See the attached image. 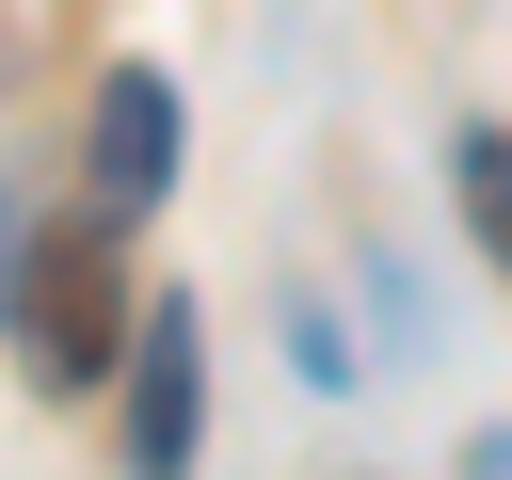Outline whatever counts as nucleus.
I'll return each instance as SVG.
<instances>
[{"label": "nucleus", "instance_id": "3", "mask_svg": "<svg viewBox=\"0 0 512 480\" xmlns=\"http://www.w3.org/2000/svg\"><path fill=\"white\" fill-rule=\"evenodd\" d=\"M80 192H96L112 224H144V208L176 192V80H160V64H112V80H96V128H80Z\"/></svg>", "mask_w": 512, "mask_h": 480}, {"label": "nucleus", "instance_id": "6", "mask_svg": "<svg viewBox=\"0 0 512 480\" xmlns=\"http://www.w3.org/2000/svg\"><path fill=\"white\" fill-rule=\"evenodd\" d=\"M0 304H16V208H0Z\"/></svg>", "mask_w": 512, "mask_h": 480}, {"label": "nucleus", "instance_id": "2", "mask_svg": "<svg viewBox=\"0 0 512 480\" xmlns=\"http://www.w3.org/2000/svg\"><path fill=\"white\" fill-rule=\"evenodd\" d=\"M192 416H208V320L192 304H144L128 320V480H192Z\"/></svg>", "mask_w": 512, "mask_h": 480}, {"label": "nucleus", "instance_id": "5", "mask_svg": "<svg viewBox=\"0 0 512 480\" xmlns=\"http://www.w3.org/2000/svg\"><path fill=\"white\" fill-rule=\"evenodd\" d=\"M464 480H512V432H480V448H464Z\"/></svg>", "mask_w": 512, "mask_h": 480}, {"label": "nucleus", "instance_id": "1", "mask_svg": "<svg viewBox=\"0 0 512 480\" xmlns=\"http://www.w3.org/2000/svg\"><path fill=\"white\" fill-rule=\"evenodd\" d=\"M0 320H16V368H32L48 400H96V384L128 368V320H144V304H128V272H112V208H96V192H80L48 240H16V304H0Z\"/></svg>", "mask_w": 512, "mask_h": 480}, {"label": "nucleus", "instance_id": "4", "mask_svg": "<svg viewBox=\"0 0 512 480\" xmlns=\"http://www.w3.org/2000/svg\"><path fill=\"white\" fill-rule=\"evenodd\" d=\"M448 192H464V224H480V256L512 272V128H464V144H448Z\"/></svg>", "mask_w": 512, "mask_h": 480}]
</instances>
